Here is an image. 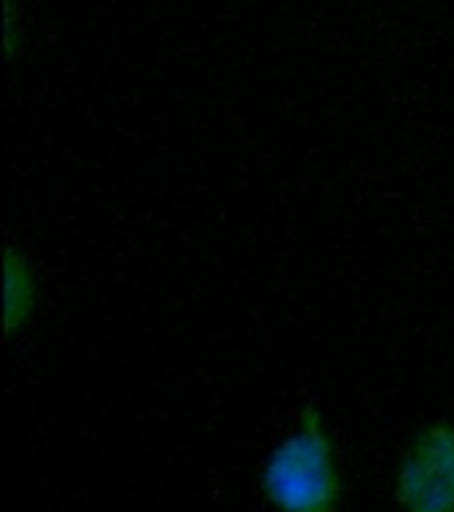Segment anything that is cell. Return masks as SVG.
Here are the masks:
<instances>
[{"mask_svg":"<svg viewBox=\"0 0 454 512\" xmlns=\"http://www.w3.org/2000/svg\"><path fill=\"white\" fill-rule=\"evenodd\" d=\"M399 512H454V420L417 425L393 465Z\"/></svg>","mask_w":454,"mask_h":512,"instance_id":"obj_2","label":"cell"},{"mask_svg":"<svg viewBox=\"0 0 454 512\" xmlns=\"http://www.w3.org/2000/svg\"><path fill=\"white\" fill-rule=\"evenodd\" d=\"M261 494L274 512H343L346 478L322 406L306 404L261 465Z\"/></svg>","mask_w":454,"mask_h":512,"instance_id":"obj_1","label":"cell"},{"mask_svg":"<svg viewBox=\"0 0 454 512\" xmlns=\"http://www.w3.org/2000/svg\"><path fill=\"white\" fill-rule=\"evenodd\" d=\"M40 308V274L24 247L8 242L3 255V340L11 343L30 327Z\"/></svg>","mask_w":454,"mask_h":512,"instance_id":"obj_3","label":"cell"}]
</instances>
